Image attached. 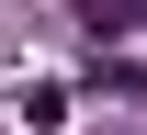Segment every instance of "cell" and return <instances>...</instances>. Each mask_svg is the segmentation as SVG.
I'll use <instances>...</instances> for the list:
<instances>
[{"label": "cell", "mask_w": 147, "mask_h": 135, "mask_svg": "<svg viewBox=\"0 0 147 135\" xmlns=\"http://www.w3.org/2000/svg\"><path fill=\"white\" fill-rule=\"evenodd\" d=\"M91 23L113 34V23H147V0H91Z\"/></svg>", "instance_id": "1"}]
</instances>
